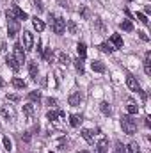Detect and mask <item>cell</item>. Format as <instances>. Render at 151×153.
<instances>
[{
    "mask_svg": "<svg viewBox=\"0 0 151 153\" xmlns=\"http://www.w3.org/2000/svg\"><path fill=\"white\" fill-rule=\"evenodd\" d=\"M121 126H123V132L128 135H133L137 132V123L130 116H121Z\"/></svg>",
    "mask_w": 151,
    "mask_h": 153,
    "instance_id": "obj_1",
    "label": "cell"
},
{
    "mask_svg": "<svg viewBox=\"0 0 151 153\" xmlns=\"http://www.w3.org/2000/svg\"><path fill=\"white\" fill-rule=\"evenodd\" d=\"M5 16H7V18H11V20H18V22H20V20H23V22H25V20L29 18V14H27L25 11H21L18 5H13L11 9H7Z\"/></svg>",
    "mask_w": 151,
    "mask_h": 153,
    "instance_id": "obj_2",
    "label": "cell"
},
{
    "mask_svg": "<svg viewBox=\"0 0 151 153\" xmlns=\"http://www.w3.org/2000/svg\"><path fill=\"white\" fill-rule=\"evenodd\" d=\"M18 32H20V22L7 18V36L9 38H16Z\"/></svg>",
    "mask_w": 151,
    "mask_h": 153,
    "instance_id": "obj_3",
    "label": "cell"
},
{
    "mask_svg": "<svg viewBox=\"0 0 151 153\" xmlns=\"http://www.w3.org/2000/svg\"><path fill=\"white\" fill-rule=\"evenodd\" d=\"M21 45H23V48H25L27 52H30V50L34 48V36H32V32L23 30V39H21Z\"/></svg>",
    "mask_w": 151,
    "mask_h": 153,
    "instance_id": "obj_4",
    "label": "cell"
},
{
    "mask_svg": "<svg viewBox=\"0 0 151 153\" xmlns=\"http://www.w3.org/2000/svg\"><path fill=\"white\" fill-rule=\"evenodd\" d=\"M52 27H53V32L61 36V34H64V30H66V20H64V18H55L53 23H52Z\"/></svg>",
    "mask_w": 151,
    "mask_h": 153,
    "instance_id": "obj_5",
    "label": "cell"
},
{
    "mask_svg": "<svg viewBox=\"0 0 151 153\" xmlns=\"http://www.w3.org/2000/svg\"><path fill=\"white\" fill-rule=\"evenodd\" d=\"M14 59H16V62L20 66L25 62V50L21 48V43H16L14 45Z\"/></svg>",
    "mask_w": 151,
    "mask_h": 153,
    "instance_id": "obj_6",
    "label": "cell"
},
{
    "mask_svg": "<svg viewBox=\"0 0 151 153\" xmlns=\"http://www.w3.org/2000/svg\"><path fill=\"white\" fill-rule=\"evenodd\" d=\"M126 85H128V89H130V91H133V93H142V89H141V84L135 80V76L126 75Z\"/></svg>",
    "mask_w": 151,
    "mask_h": 153,
    "instance_id": "obj_7",
    "label": "cell"
},
{
    "mask_svg": "<svg viewBox=\"0 0 151 153\" xmlns=\"http://www.w3.org/2000/svg\"><path fill=\"white\" fill-rule=\"evenodd\" d=\"M68 103H70L71 107H76V105H80V103H82V93H80V91H75V93H71V94H70V98H68Z\"/></svg>",
    "mask_w": 151,
    "mask_h": 153,
    "instance_id": "obj_8",
    "label": "cell"
},
{
    "mask_svg": "<svg viewBox=\"0 0 151 153\" xmlns=\"http://www.w3.org/2000/svg\"><path fill=\"white\" fill-rule=\"evenodd\" d=\"M5 64H7L13 71H18V70H20V64L16 62V59H14L13 55H5Z\"/></svg>",
    "mask_w": 151,
    "mask_h": 153,
    "instance_id": "obj_9",
    "label": "cell"
},
{
    "mask_svg": "<svg viewBox=\"0 0 151 153\" xmlns=\"http://www.w3.org/2000/svg\"><path fill=\"white\" fill-rule=\"evenodd\" d=\"M91 68H93V71H96V73H105V70H107L101 61H93V62H91Z\"/></svg>",
    "mask_w": 151,
    "mask_h": 153,
    "instance_id": "obj_10",
    "label": "cell"
},
{
    "mask_svg": "<svg viewBox=\"0 0 151 153\" xmlns=\"http://www.w3.org/2000/svg\"><path fill=\"white\" fill-rule=\"evenodd\" d=\"M107 146H109L107 139H105V137H101V139H100V143L96 144V152H94V153H107Z\"/></svg>",
    "mask_w": 151,
    "mask_h": 153,
    "instance_id": "obj_11",
    "label": "cell"
},
{
    "mask_svg": "<svg viewBox=\"0 0 151 153\" xmlns=\"http://www.w3.org/2000/svg\"><path fill=\"white\" fill-rule=\"evenodd\" d=\"M29 73H30V78L32 80H38V73H39L38 62H30L29 64Z\"/></svg>",
    "mask_w": 151,
    "mask_h": 153,
    "instance_id": "obj_12",
    "label": "cell"
},
{
    "mask_svg": "<svg viewBox=\"0 0 151 153\" xmlns=\"http://www.w3.org/2000/svg\"><path fill=\"white\" fill-rule=\"evenodd\" d=\"M110 43H112L114 48H123V38H121L119 34H112V38H110Z\"/></svg>",
    "mask_w": 151,
    "mask_h": 153,
    "instance_id": "obj_13",
    "label": "cell"
},
{
    "mask_svg": "<svg viewBox=\"0 0 151 153\" xmlns=\"http://www.w3.org/2000/svg\"><path fill=\"white\" fill-rule=\"evenodd\" d=\"M98 48H100V50H101L103 53H112L114 50H115V48L112 46V43H110V41H107V43H101V45H100Z\"/></svg>",
    "mask_w": 151,
    "mask_h": 153,
    "instance_id": "obj_14",
    "label": "cell"
},
{
    "mask_svg": "<svg viewBox=\"0 0 151 153\" xmlns=\"http://www.w3.org/2000/svg\"><path fill=\"white\" fill-rule=\"evenodd\" d=\"M32 25H34V29H36L38 32H43V30H44V23H43V20H39L38 16L32 18Z\"/></svg>",
    "mask_w": 151,
    "mask_h": 153,
    "instance_id": "obj_15",
    "label": "cell"
},
{
    "mask_svg": "<svg viewBox=\"0 0 151 153\" xmlns=\"http://www.w3.org/2000/svg\"><path fill=\"white\" fill-rule=\"evenodd\" d=\"M119 29H123V30H126V32H132V30H133V23H132L130 20H123V22L119 23Z\"/></svg>",
    "mask_w": 151,
    "mask_h": 153,
    "instance_id": "obj_16",
    "label": "cell"
},
{
    "mask_svg": "<svg viewBox=\"0 0 151 153\" xmlns=\"http://www.w3.org/2000/svg\"><path fill=\"white\" fill-rule=\"evenodd\" d=\"M2 116H4V119H9V117L13 119V117H14V111H13L11 107L4 105V107H2Z\"/></svg>",
    "mask_w": 151,
    "mask_h": 153,
    "instance_id": "obj_17",
    "label": "cell"
},
{
    "mask_svg": "<svg viewBox=\"0 0 151 153\" xmlns=\"http://www.w3.org/2000/svg\"><path fill=\"white\" fill-rule=\"evenodd\" d=\"M80 123H82V116H78V114H71L70 116V125L71 126H80Z\"/></svg>",
    "mask_w": 151,
    "mask_h": 153,
    "instance_id": "obj_18",
    "label": "cell"
},
{
    "mask_svg": "<svg viewBox=\"0 0 151 153\" xmlns=\"http://www.w3.org/2000/svg\"><path fill=\"white\" fill-rule=\"evenodd\" d=\"M16 89H25L27 87V84H25V80H21V78H18V76H14L13 78V82H11Z\"/></svg>",
    "mask_w": 151,
    "mask_h": 153,
    "instance_id": "obj_19",
    "label": "cell"
},
{
    "mask_svg": "<svg viewBox=\"0 0 151 153\" xmlns=\"http://www.w3.org/2000/svg\"><path fill=\"white\" fill-rule=\"evenodd\" d=\"M76 52H78L80 59H84V57L87 55V46H85L84 43H78V45H76Z\"/></svg>",
    "mask_w": 151,
    "mask_h": 153,
    "instance_id": "obj_20",
    "label": "cell"
},
{
    "mask_svg": "<svg viewBox=\"0 0 151 153\" xmlns=\"http://www.w3.org/2000/svg\"><path fill=\"white\" fill-rule=\"evenodd\" d=\"M59 62H61V66H70V57H68V53H64V52H61L59 53Z\"/></svg>",
    "mask_w": 151,
    "mask_h": 153,
    "instance_id": "obj_21",
    "label": "cell"
},
{
    "mask_svg": "<svg viewBox=\"0 0 151 153\" xmlns=\"http://www.w3.org/2000/svg\"><path fill=\"white\" fill-rule=\"evenodd\" d=\"M23 114L27 116V117H32V116H34V105H32V103L23 105Z\"/></svg>",
    "mask_w": 151,
    "mask_h": 153,
    "instance_id": "obj_22",
    "label": "cell"
},
{
    "mask_svg": "<svg viewBox=\"0 0 151 153\" xmlns=\"http://www.w3.org/2000/svg\"><path fill=\"white\" fill-rule=\"evenodd\" d=\"M73 62H75V68H76V71H78L80 75H84V59H80V57H78V59H75Z\"/></svg>",
    "mask_w": 151,
    "mask_h": 153,
    "instance_id": "obj_23",
    "label": "cell"
},
{
    "mask_svg": "<svg viewBox=\"0 0 151 153\" xmlns=\"http://www.w3.org/2000/svg\"><path fill=\"white\" fill-rule=\"evenodd\" d=\"M100 111H101L105 116H110V114H112V109H110V105H109L107 102H103V103L100 105Z\"/></svg>",
    "mask_w": 151,
    "mask_h": 153,
    "instance_id": "obj_24",
    "label": "cell"
},
{
    "mask_svg": "<svg viewBox=\"0 0 151 153\" xmlns=\"http://www.w3.org/2000/svg\"><path fill=\"white\" fill-rule=\"evenodd\" d=\"M82 137H84V139H85V141H87L89 144L93 143V132H91V130H87V128H84V130H82Z\"/></svg>",
    "mask_w": 151,
    "mask_h": 153,
    "instance_id": "obj_25",
    "label": "cell"
},
{
    "mask_svg": "<svg viewBox=\"0 0 151 153\" xmlns=\"http://www.w3.org/2000/svg\"><path fill=\"white\" fill-rule=\"evenodd\" d=\"M126 112H128V114H137V112H139V107H137L135 103H128V105H126Z\"/></svg>",
    "mask_w": 151,
    "mask_h": 153,
    "instance_id": "obj_26",
    "label": "cell"
},
{
    "mask_svg": "<svg viewBox=\"0 0 151 153\" xmlns=\"http://www.w3.org/2000/svg\"><path fill=\"white\" fill-rule=\"evenodd\" d=\"M128 153H141V148L137 143H130L128 144Z\"/></svg>",
    "mask_w": 151,
    "mask_h": 153,
    "instance_id": "obj_27",
    "label": "cell"
},
{
    "mask_svg": "<svg viewBox=\"0 0 151 153\" xmlns=\"http://www.w3.org/2000/svg\"><path fill=\"white\" fill-rule=\"evenodd\" d=\"M2 143H4V148H5L7 152H11V150H13V143H11V139H9L7 135H5V137L2 139Z\"/></svg>",
    "mask_w": 151,
    "mask_h": 153,
    "instance_id": "obj_28",
    "label": "cell"
},
{
    "mask_svg": "<svg viewBox=\"0 0 151 153\" xmlns=\"http://www.w3.org/2000/svg\"><path fill=\"white\" fill-rule=\"evenodd\" d=\"M29 98L34 100V102H39L41 100V91H30L29 93Z\"/></svg>",
    "mask_w": 151,
    "mask_h": 153,
    "instance_id": "obj_29",
    "label": "cell"
},
{
    "mask_svg": "<svg viewBox=\"0 0 151 153\" xmlns=\"http://www.w3.org/2000/svg\"><path fill=\"white\" fill-rule=\"evenodd\" d=\"M43 59L52 61V59H53V50H52V48H46V52H43Z\"/></svg>",
    "mask_w": 151,
    "mask_h": 153,
    "instance_id": "obj_30",
    "label": "cell"
},
{
    "mask_svg": "<svg viewBox=\"0 0 151 153\" xmlns=\"http://www.w3.org/2000/svg\"><path fill=\"white\" fill-rule=\"evenodd\" d=\"M68 30H70V34H76V23L73 20L68 22Z\"/></svg>",
    "mask_w": 151,
    "mask_h": 153,
    "instance_id": "obj_31",
    "label": "cell"
},
{
    "mask_svg": "<svg viewBox=\"0 0 151 153\" xmlns=\"http://www.w3.org/2000/svg\"><path fill=\"white\" fill-rule=\"evenodd\" d=\"M137 20L141 22V23H144V25H148L150 22H148V18H146V14L144 13H137Z\"/></svg>",
    "mask_w": 151,
    "mask_h": 153,
    "instance_id": "obj_32",
    "label": "cell"
},
{
    "mask_svg": "<svg viewBox=\"0 0 151 153\" xmlns=\"http://www.w3.org/2000/svg\"><path fill=\"white\" fill-rule=\"evenodd\" d=\"M114 153H126V150H124V146H123V144H121L119 141L115 143V148H114Z\"/></svg>",
    "mask_w": 151,
    "mask_h": 153,
    "instance_id": "obj_33",
    "label": "cell"
},
{
    "mask_svg": "<svg viewBox=\"0 0 151 153\" xmlns=\"http://www.w3.org/2000/svg\"><path fill=\"white\" fill-rule=\"evenodd\" d=\"M57 116H59V112H55V111H50V112L46 114V119H48V121H55V119H57Z\"/></svg>",
    "mask_w": 151,
    "mask_h": 153,
    "instance_id": "obj_34",
    "label": "cell"
},
{
    "mask_svg": "<svg viewBox=\"0 0 151 153\" xmlns=\"http://www.w3.org/2000/svg\"><path fill=\"white\" fill-rule=\"evenodd\" d=\"M96 27H98V30H100V32H105V27H103V23H101V20H100V18H96Z\"/></svg>",
    "mask_w": 151,
    "mask_h": 153,
    "instance_id": "obj_35",
    "label": "cell"
},
{
    "mask_svg": "<svg viewBox=\"0 0 151 153\" xmlns=\"http://www.w3.org/2000/svg\"><path fill=\"white\" fill-rule=\"evenodd\" d=\"M44 102H46V105H50V107H53V105H57V100H55V98H46Z\"/></svg>",
    "mask_w": 151,
    "mask_h": 153,
    "instance_id": "obj_36",
    "label": "cell"
},
{
    "mask_svg": "<svg viewBox=\"0 0 151 153\" xmlns=\"http://www.w3.org/2000/svg\"><path fill=\"white\" fill-rule=\"evenodd\" d=\"M7 100H11V102H18L20 96H18V94H7Z\"/></svg>",
    "mask_w": 151,
    "mask_h": 153,
    "instance_id": "obj_37",
    "label": "cell"
},
{
    "mask_svg": "<svg viewBox=\"0 0 151 153\" xmlns=\"http://www.w3.org/2000/svg\"><path fill=\"white\" fill-rule=\"evenodd\" d=\"M137 34H139V38L142 39V41H150V38H148V34H146V32H137Z\"/></svg>",
    "mask_w": 151,
    "mask_h": 153,
    "instance_id": "obj_38",
    "label": "cell"
},
{
    "mask_svg": "<svg viewBox=\"0 0 151 153\" xmlns=\"http://www.w3.org/2000/svg\"><path fill=\"white\" fill-rule=\"evenodd\" d=\"M34 7L38 9V13H41V11H43V4H41V2H36V4H34Z\"/></svg>",
    "mask_w": 151,
    "mask_h": 153,
    "instance_id": "obj_39",
    "label": "cell"
},
{
    "mask_svg": "<svg viewBox=\"0 0 151 153\" xmlns=\"http://www.w3.org/2000/svg\"><path fill=\"white\" fill-rule=\"evenodd\" d=\"M144 123H146V126H148V128L151 126V121H150V117H146V121H144Z\"/></svg>",
    "mask_w": 151,
    "mask_h": 153,
    "instance_id": "obj_40",
    "label": "cell"
},
{
    "mask_svg": "<svg viewBox=\"0 0 151 153\" xmlns=\"http://www.w3.org/2000/svg\"><path fill=\"white\" fill-rule=\"evenodd\" d=\"M4 85H5V82H4V80L0 78V87H4Z\"/></svg>",
    "mask_w": 151,
    "mask_h": 153,
    "instance_id": "obj_41",
    "label": "cell"
}]
</instances>
